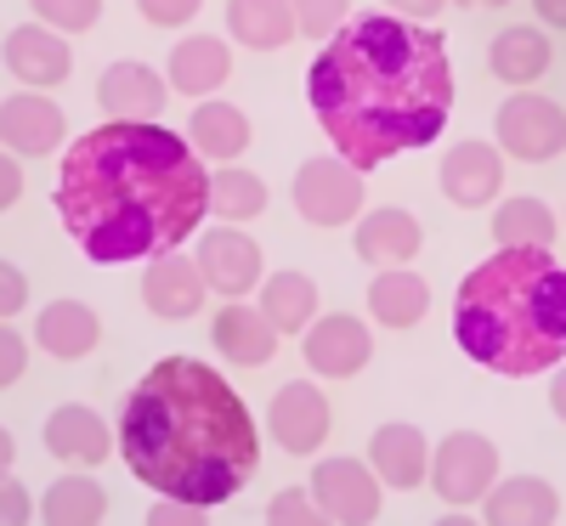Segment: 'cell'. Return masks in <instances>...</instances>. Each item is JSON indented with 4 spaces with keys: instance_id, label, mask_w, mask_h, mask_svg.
<instances>
[{
    "instance_id": "obj_22",
    "label": "cell",
    "mask_w": 566,
    "mask_h": 526,
    "mask_svg": "<svg viewBox=\"0 0 566 526\" xmlns=\"http://www.w3.org/2000/svg\"><path fill=\"white\" fill-rule=\"evenodd\" d=\"M227 29L250 52H277L295 34V12L277 7V0H239V7H227Z\"/></svg>"
},
{
    "instance_id": "obj_31",
    "label": "cell",
    "mask_w": 566,
    "mask_h": 526,
    "mask_svg": "<svg viewBox=\"0 0 566 526\" xmlns=\"http://www.w3.org/2000/svg\"><path fill=\"white\" fill-rule=\"evenodd\" d=\"M210 210H216L221 221H250V215H261V210H266L261 176H250V170H216V176H210Z\"/></svg>"
},
{
    "instance_id": "obj_7",
    "label": "cell",
    "mask_w": 566,
    "mask_h": 526,
    "mask_svg": "<svg viewBox=\"0 0 566 526\" xmlns=\"http://www.w3.org/2000/svg\"><path fill=\"white\" fill-rule=\"evenodd\" d=\"M295 210L312 221V227H340L363 210V181L352 165H335V159H306L301 176H295Z\"/></svg>"
},
{
    "instance_id": "obj_29",
    "label": "cell",
    "mask_w": 566,
    "mask_h": 526,
    "mask_svg": "<svg viewBox=\"0 0 566 526\" xmlns=\"http://www.w3.org/2000/svg\"><path fill=\"white\" fill-rule=\"evenodd\" d=\"M103 515H108V498H103L97 482H85V475H63L40 504V520H52V526H97Z\"/></svg>"
},
{
    "instance_id": "obj_12",
    "label": "cell",
    "mask_w": 566,
    "mask_h": 526,
    "mask_svg": "<svg viewBox=\"0 0 566 526\" xmlns=\"http://www.w3.org/2000/svg\"><path fill=\"white\" fill-rule=\"evenodd\" d=\"M272 436L290 453H312L328 436V402L312 386H283L272 397Z\"/></svg>"
},
{
    "instance_id": "obj_30",
    "label": "cell",
    "mask_w": 566,
    "mask_h": 526,
    "mask_svg": "<svg viewBox=\"0 0 566 526\" xmlns=\"http://www.w3.org/2000/svg\"><path fill=\"white\" fill-rule=\"evenodd\" d=\"M261 312H266V323H272L277 334H301V328L312 323V312H317L312 277H301V272L272 277V283H266V295H261Z\"/></svg>"
},
{
    "instance_id": "obj_27",
    "label": "cell",
    "mask_w": 566,
    "mask_h": 526,
    "mask_svg": "<svg viewBox=\"0 0 566 526\" xmlns=\"http://www.w3.org/2000/svg\"><path fill=\"white\" fill-rule=\"evenodd\" d=\"M368 306H374V323H386V328H413V323L424 317V306H431V290H424L413 272H386V277H374Z\"/></svg>"
},
{
    "instance_id": "obj_20",
    "label": "cell",
    "mask_w": 566,
    "mask_h": 526,
    "mask_svg": "<svg viewBox=\"0 0 566 526\" xmlns=\"http://www.w3.org/2000/svg\"><path fill=\"white\" fill-rule=\"evenodd\" d=\"M227 69H232L227 45L210 40V34H193V40H181L170 52V85L187 91V97H205V91L227 85Z\"/></svg>"
},
{
    "instance_id": "obj_38",
    "label": "cell",
    "mask_w": 566,
    "mask_h": 526,
    "mask_svg": "<svg viewBox=\"0 0 566 526\" xmlns=\"http://www.w3.org/2000/svg\"><path fill=\"white\" fill-rule=\"evenodd\" d=\"M0 301H7V312H18V306L29 301V283H23L18 266H7V277H0Z\"/></svg>"
},
{
    "instance_id": "obj_39",
    "label": "cell",
    "mask_w": 566,
    "mask_h": 526,
    "mask_svg": "<svg viewBox=\"0 0 566 526\" xmlns=\"http://www.w3.org/2000/svg\"><path fill=\"white\" fill-rule=\"evenodd\" d=\"M0 515H7L12 526H23V520H29V498H23V487L12 482V475H7V498H0Z\"/></svg>"
},
{
    "instance_id": "obj_18",
    "label": "cell",
    "mask_w": 566,
    "mask_h": 526,
    "mask_svg": "<svg viewBox=\"0 0 566 526\" xmlns=\"http://www.w3.org/2000/svg\"><path fill=\"white\" fill-rule=\"evenodd\" d=\"M482 498H488L482 515L493 526H522V520L549 526V520H560V493L549 482H538V475H515V482H504L499 493H482Z\"/></svg>"
},
{
    "instance_id": "obj_34",
    "label": "cell",
    "mask_w": 566,
    "mask_h": 526,
    "mask_svg": "<svg viewBox=\"0 0 566 526\" xmlns=\"http://www.w3.org/2000/svg\"><path fill=\"white\" fill-rule=\"evenodd\" d=\"M23 362H29V351H23L18 334L7 328V334H0V386H7V391H12V379H23Z\"/></svg>"
},
{
    "instance_id": "obj_35",
    "label": "cell",
    "mask_w": 566,
    "mask_h": 526,
    "mask_svg": "<svg viewBox=\"0 0 566 526\" xmlns=\"http://www.w3.org/2000/svg\"><path fill=\"white\" fill-rule=\"evenodd\" d=\"M335 23H340L335 7H301V12H295V29H306L312 40H328V29H335Z\"/></svg>"
},
{
    "instance_id": "obj_11",
    "label": "cell",
    "mask_w": 566,
    "mask_h": 526,
    "mask_svg": "<svg viewBox=\"0 0 566 526\" xmlns=\"http://www.w3.org/2000/svg\"><path fill=\"white\" fill-rule=\"evenodd\" d=\"M7 63L23 85H63L69 69H74V52H69V40H57L45 23H29V29H12Z\"/></svg>"
},
{
    "instance_id": "obj_5",
    "label": "cell",
    "mask_w": 566,
    "mask_h": 526,
    "mask_svg": "<svg viewBox=\"0 0 566 526\" xmlns=\"http://www.w3.org/2000/svg\"><path fill=\"white\" fill-rule=\"evenodd\" d=\"M499 475V453L488 436H476V430H453V436L437 448V464H431V487L437 498L448 504H476Z\"/></svg>"
},
{
    "instance_id": "obj_4",
    "label": "cell",
    "mask_w": 566,
    "mask_h": 526,
    "mask_svg": "<svg viewBox=\"0 0 566 526\" xmlns=\"http://www.w3.org/2000/svg\"><path fill=\"white\" fill-rule=\"evenodd\" d=\"M453 334L493 374H544L566 351V266L549 250H499L459 283Z\"/></svg>"
},
{
    "instance_id": "obj_9",
    "label": "cell",
    "mask_w": 566,
    "mask_h": 526,
    "mask_svg": "<svg viewBox=\"0 0 566 526\" xmlns=\"http://www.w3.org/2000/svg\"><path fill=\"white\" fill-rule=\"evenodd\" d=\"M97 97H103L108 125H148L165 114V85L148 63H114L97 80Z\"/></svg>"
},
{
    "instance_id": "obj_36",
    "label": "cell",
    "mask_w": 566,
    "mask_h": 526,
    "mask_svg": "<svg viewBox=\"0 0 566 526\" xmlns=\"http://www.w3.org/2000/svg\"><path fill=\"white\" fill-rule=\"evenodd\" d=\"M142 18H148V23H187V18H193V0H176V7L159 0V7H142Z\"/></svg>"
},
{
    "instance_id": "obj_13",
    "label": "cell",
    "mask_w": 566,
    "mask_h": 526,
    "mask_svg": "<svg viewBox=\"0 0 566 526\" xmlns=\"http://www.w3.org/2000/svg\"><path fill=\"white\" fill-rule=\"evenodd\" d=\"M205 272L193 261H176V255H159V266H148V283H142V301H148V312L159 317H193L205 306Z\"/></svg>"
},
{
    "instance_id": "obj_10",
    "label": "cell",
    "mask_w": 566,
    "mask_h": 526,
    "mask_svg": "<svg viewBox=\"0 0 566 526\" xmlns=\"http://www.w3.org/2000/svg\"><path fill=\"white\" fill-rule=\"evenodd\" d=\"M199 272L210 290H221L227 301H239L244 290H255L261 283V250L250 244L244 232H205V244H199Z\"/></svg>"
},
{
    "instance_id": "obj_24",
    "label": "cell",
    "mask_w": 566,
    "mask_h": 526,
    "mask_svg": "<svg viewBox=\"0 0 566 526\" xmlns=\"http://www.w3.org/2000/svg\"><path fill=\"white\" fill-rule=\"evenodd\" d=\"M34 334H40V346L52 351V357H85L91 346H97L103 328H97V317H91L80 301H57V306L40 312Z\"/></svg>"
},
{
    "instance_id": "obj_8",
    "label": "cell",
    "mask_w": 566,
    "mask_h": 526,
    "mask_svg": "<svg viewBox=\"0 0 566 526\" xmlns=\"http://www.w3.org/2000/svg\"><path fill=\"white\" fill-rule=\"evenodd\" d=\"M312 493H317V515L340 520V526H363L380 515V487L357 459H328L312 470Z\"/></svg>"
},
{
    "instance_id": "obj_40",
    "label": "cell",
    "mask_w": 566,
    "mask_h": 526,
    "mask_svg": "<svg viewBox=\"0 0 566 526\" xmlns=\"http://www.w3.org/2000/svg\"><path fill=\"white\" fill-rule=\"evenodd\" d=\"M533 18H538V23H555V29H560V7H549V0H538V7H533Z\"/></svg>"
},
{
    "instance_id": "obj_2",
    "label": "cell",
    "mask_w": 566,
    "mask_h": 526,
    "mask_svg": "<svg viewBox=\"0 0 566 526\" xmlns=\"http://www.w3.org/2000/svg\"><path fill=\"white\" fill-rule=\"evenodd\" d=\"M205 210L210 170L170 130L103 125L63 154L57 215L91 261L170 255Z\"/></svg>"
},
{
    "instance_id": "obj_3",
    "label": "cell",
    "mask_w": 566,
    "mask_h": 526,
    "mask_svg": "<svg viewBox=\"0 0 566 526\" xmlns=\"http://www.w3.org/2000/svg\"><path fill=\"white\" fill-rule=\"evenodd\" d=\"M119 453L136 482L181 504L232 498L261 464L255 419L227 379L193 357H165L119 413Z\"/></svg>"
},
{
    "instance_id": "obj_28",
    "label": "cell",
    "mask_w": 566,
    "mask_h": 526,
    "mask_svg": "<svg viewBox=\"0 0 566 526\" xmlns=\"http://www.w3.org/2000/svg\"><path fill=\"white\" fill-rule=\"evenodd\" d=\"M499 250H549L555 244V215L538 199H510L493 221Z\"/></svg>"
},
{
    "instance_id": "obj_14",
    "label": "cell",
    "mask_w": 566,
    "mask_h": 526,
    "mask_svg": "<svg viewBox=\"0 0 566 526\" xmlns=\"http://www.w3.org/2000/svg\"><path fill=\"white\" fill-rule=\"evenodd\" d=\"M216 351L221 357H232V362H239V368H261V362H272V351H277V328L266 323V312L255 306H239V301H232L221 317H216Z\"/></svg>"
},
{
    "instance_id": "obj_26",
    "label": "cell",
    "mask_w": 566,
    "mask_h": 526,
    "mask_svg": "<svg viewBox=\"0 0 566 526\" xmlns=\"http://www.w3.org/2000/svg\"><path fill=\"white\" fill-rule=\"evenodd\" d=\"M187 130H193V154L205 159H239L250 148V119L232 103H205Z\"/></svg>"
},
{
    "instance_id": "obj_21",
    "label": "cell",
    "mask_w": 566,
    "mask_h": 526,
    "mask_svg": "<svg viewBox=\"0 0 566 526\" xmlns=\"http://www.w3.org/2000/svg\"><path fill=\"white\" fill-rule=\"evenodd\" d=\"M45 448H52L57 459H69V464H103L108 430L97 424L91 408H57L52 419H45Z\"/></svg>"
},
{
    "instance_id": "obj_1",
    "label": "cell",
    "mask_w": 566,
    "mask_h": 526,
    "mask_svg": "<svg viewBox=\"0 0 566 526\" xmlns=\"http://www.w3.org/2000/svg\"><path fill=\"white\" fill-rule=\"evenodd\" d=\"M306 97L340 165L374 170L408 148L437 141L453 108V69L442 34L397 12L346 18L306 74Z\"/></svg>"
},
{
    "instance_id": "obj_16",
    "label": "cell",
    "mask_w": 566,
    "mask_h": 526,
    "mask_svg": "<svg viewBox=\"0 0 566 526\" xmlns=\"http://www.w3.org/2000/svg\"><path fill=\"white\" fill-rule=\"evenodd\" d=\"M499 181H504V165H499L493 148H482V141H464V148H453L448 165H442V193L464 210L488 204L499 193Z\"/></svg>"
},
{
    "instance_id": "obj_17",
    "label": "cell",
    "mask_w": 566,
    "mask_h": 526,
    "mask_svg": "<svg viewBox=\"0 0 566 526\" xmlns=\"http://www.w3.org/2000/svg\"><path fill=\"white\" fill-rule=\"evenodd\" d=\"M419 221L408 210H374L368 221H357V255L374 266H408L419 255Z\"/></svg>"
},
{
    "instance_id": "obj_37",
    "label": "cell",
    "mask_w": 566,
    "mask_h": 526,
    "mask_svg": "<svg viewBox=\"0 0 566 526\" xmlns=\"http://www.w3.org/2000/svg\"><path fill=\"white\" fill-rule=\"evenodd\" d=\"M18 199H23V170H18V165H12V154H7V165H0V204L12 210Z\"/></svg>"
},
{
    "instance_id": "obj_33",
    "label": "cell",
    "mask_w": 566,
    "mask_h": 526,
    "mask_svg": "<svg viewBox=\"0 0 566 526\" xmlns=\"http://www.w3.org/2000/svg\"><path fill=\"white\" fill-rule=\"evenodd\" d=\"M266 520H277V526H283V520H290V526H312L317 509H312L301 493H277V498L266 504Z\"/></svg>"
},
{
    "instance_id": "obj_32",
    "label": "cell",
    "mask_w": 566,
    "mask_h": 526,
    "mask_svg": "<svg viewBox=\"0 0 566 526\" xmlns=\"http://www.w3.org/2000/svg\"><path fill=\"white\" fill-rule=\"evenodd\" d=\"M34 18L52 23V29H91V23H97V7H91V0H69V7H63V0H40Z\"/></svg>"
},
{
    "instance_id": "obj_15",
    "label": "cell",
    "mask_w": 566,
    "mask_h": 526,
    "mask_svg": "<svg viewBox=\"0 0 566 526\" xmlns=\"http://www.w3.org/2000/svg\"><path fill=\"white\" fill-rule=\"evenodd\" d=\"M306 362L328 379H352L368 362V328L357 317H328L306 334Z\"/></svg>"
},
{
    "instance_id": "obj_23",
    "label": "cell",
    "mask_w": 566,
    "mask_h": 526,
    "mask_svg": "<svg viewBox=\"0 0 566 526\" xmlns=\"http://www.w3.org/2000/svg\"><path fill=\"white\" fill-rule=\"evenodd\" d=\"M488 63H493V74L510 80V85H533V80L549 69V40H544L538 29H527V23H515V29H504V34L493 40Z\"/></svg>"
},
{
    "instance_id": "obj_19",
    "label": "cell",
    "mask_w": 566,
    "mask_h": 526,
    "mask_svg": "<svg viewBox=\"0 0 566 526\" xmlns=\"http://www.w3.org/2000/svg\"><path fill=\"white\" fill-rule=\"evenodd\" d=\"M0 125H7V154H52L57 136H63V114L57 103L45 97H7V114H0Z\"/></svg>"
},
{
    "instance_id": "obj_6",
    "label": "cell",
    "mask_w": 566,
    "mask_h": 526,
    "mask_svg": "<svg viewBox=\"0 0 566 526\" xmlns=\"http://www.w3.org/2000/svg\"><path fill=\"white\" fill-rule=\"evenodd\" d=\"M499 141H504L510 159H527V165L555 159L560 141H566V114H560V103H549V97H510V103L499 108Z\"/></svg>"
},
{
    "instance_id": "obj_25",
    "label": "cell",
    "mask_w": 566,
    "mask_h": 526,
    "mask_svg": "<svg viewBox=\"0 0 566 526\" xmlns=\"http://www.w3.org/2000/svg\"><path fill=\"white\" fill-rule=\"evenodd\" d=\"M374 470L386 475L391 487H419V475H424V436L413 424H386V430H374Z\"/></svg>"
}]
</instances>
